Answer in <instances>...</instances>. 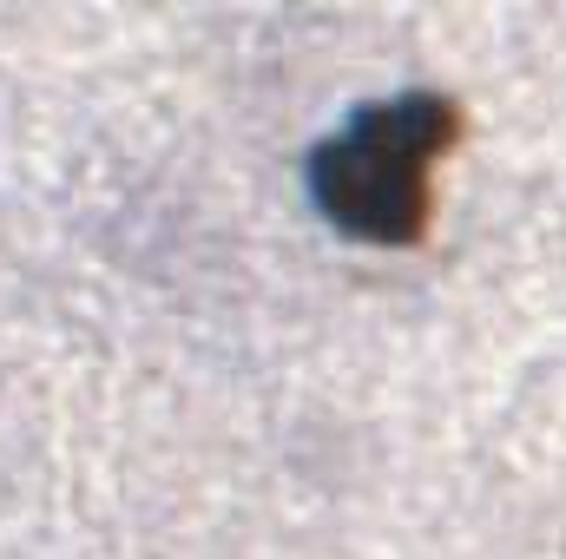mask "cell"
Returning <instances> with one entry per match:
<instances>
[{"instance_id":"1","label":"cell","mask_w":566,"mask_h":559,"mask_svg":"<svg viewBox=\"0 0 566 559\" xmlns=\"http://www.w3.org/2000/svg\"><path fill=\"white\" fill-rule=\"evenodd\" d=\"M441 145L434 99H402L389 113H363L316 158L323 211L356 238H409L428 211V171Z\"/></svg>"}]
</instances>
